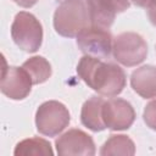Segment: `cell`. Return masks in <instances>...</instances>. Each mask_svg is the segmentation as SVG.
I'll return each mask as SVG.
<instances>
[{
  "label": "cell",
  "mask_w": 156,
  "mask_h": 156,
  "mask_svg": "<svg viewBox=\"0 0 156 156\" xmlns=\"http://www.w3.org/2000/svg\"><path fill=\"white\" fill-rule=\"evenodd\" d=\"M147 16H149L150 22L154 26H156V4L154 6H151L150 9H147Z\"/></svg>",
  "instance_id": "cell-19"
},
{
  "label": "cell",
  "mask_w": 156,
  "mask_h": 156,
  "mask_svg": "<svg viewBox=\"0 0 156 156\" xmlns=\"http://www.w3.org/2000/svg\"><path fill=\"white\" fill-rule=\"evenodd\" d=\"M88 26H90L89 12L83 0H63L55 10L54 27L62 37H77Z\"/></svg>",
  "instance_id": "cell-2"
},
{
  "label": "cell",
  "mask_w": 156,
  "mask_h": 156,
  "mask_svg": "<svg viewBox=\"0 0 156 156\" xmlns=\"http://www.w3.org/2000/svg\"><path fill=\"white\" fill-rule=\"evenodd\" d=\"M102 119L106 128L111 130H124L134 123L135 111L127 100L118 98L108 99L102 105Z\"/></svg>",
  "instance_id": "cell-8"
},
{
  "label": "cell",
  "mask_w": 156,
  "mask_h": 156,
  "mask_svg": "<svg viewBox=\"0 0 156 156\" xmlns=\"http://www.w3.org/2000/svg\"><path fill=\"white\" fill-rule=\"evenodd\" d=\"M12 1L16 2L17 5L22 6V7H26V9L32 7L33 5H35L38 2V0H12Z\"/></svg>",
  "instance_id": "cell-18"
},
{
  "label": "cell",
  "mask_w": 156,
  "mask_h": 156,
  "mask_svg": "<svg viewBox=\"0 0 156 156\" xmlns=\"http://www.w3.org/2000/svg\"><path fill=\"white\" fill-rule=\"evenodd\" d=\"M112 52L117 62L127 67H133L146 58L147 45L140 34L123 32L113 39Z\"/></svg>",
  "instance_id": "cell-5"
},
{
  "label": "cell",
  "mask_w": 156,
  "mask_h": 156,
  "mask_svg": "<svg viewBox=\"0 0 156 156\" xmlns=\"http://www.w3.org/2000/svg\"><path fill=\"white\" fill-rule=\"evenodd\" d=\"M134 154H135V145L133 140L123 134L111 135L100 149L101 156H110V155L132 156Z\"/></svg>",
  "instance_id": "cell-13"
},
{
  "label": "cell",
  "mask_w": 156,
  "mask_h": 156,
  "mask_svg": "<svg viewBox=\"0 0 156 156\" xmlns=\"http://www.w3.org/2000/svg\"><path fill=\"white\" fill-rule=\"evenodd\" d=\"M71 121L67 107L56 100L43 102L35 113V126L40 134L46 136H56Z\"/></svg>",
  "instance_id": "cell-4"
},
{
  "label": "cell",
  "mask_w": 156,
  "mask_h": 156,
  "mask_svg": "<svg viewBox=\"0 0 156 156\" xmlns=\"http://www.w3.org/2000/svg\"><path fill=\"white\" fill-rule=\"evenodd\" d=\"M143 118H144V122L146 123V126L150 129L156 130V99L150 101L145 106Z\"/></svg>",
  "instance_id": "cell-16"
},
{
  "label": "cell",
  "mask_w": 156,
  "mask_h": 156,
  "mask_svg": "<svg viewBox=\"0 0 156 156\" xmlns=\"http://www.w3.org/2000/svg\"><path fill=\"white\" fill-rule=\"evenodd\" d=\"M90 24L108 29L117 13L126 11L130 2L129 0H87Z\"/></svg>",
  "instance_id": "cell-10"
},
{
  "label": "cell",
  "mask_w": 156,
  "mask_h": 156,
  "mask_svg": "<svg viewBox=\"0 0 156 156\" xmlns=\"http://www.w3.org/2000/svg\"><path fill=\"white\" fill-rule=\"evenodd\" d=\"M32 85V78L23 67L4 66L0 83V89L4 95L12 100H22L29 95Z\"/></svg>",
  "instance_id": "cell-9"
},
{
  "label": "cell",
  "mask_w": 156,
  "mask_h": 156,
  "mask_svg": "<svg viewBox=\"0 0 156 156\" xmlns=\"http://www.w3.org/2000/svg\"><path fill=\"white\" fill-rule=\"evenodd\" d=\"M134 5L139 6V7H144V9H150L151 6H154L156 4V0H130Z\"/></svg>",
  "instance_id": "cell-17"
},
{
  "label": "cell",
  "mask_w": 156,
  "mask_h": 156,
  "mask_svg": "<svg viewBox=\"0 0 156 156\" xmlns=\"http://www.w3.org/2000/svg\"><path fill=\"white\" fill-rule=\"evenodd\" d=\"M105 100L100 96H91L88 99L80 111V122L84 127L93 132H101L106 128L102 119V105Z\"/></svg>",
  "instance_id": "cell-12"
},
{
  "label": "cell",
  "mask_w": 156,
  "mask_h": 156,
  "mask_svg": "<svg viewBox=\"0 0 156 156\" xmlns=\"http://www.w3.org/2000/svg\"><path fill=\"white\" fill-rule=\"evenodd\" d=\"M22 67L30 76L33 84H41L51 76V66L43 56H33L23 62Z\"/></svg>",
  "instance_id": "cell-15"
},
{
  "label": "cell",
  "mask_w": 156,
  "mask_h": 156,
  "mask_svg": "<svg viewBox=\"0 0 156 156\" xmlns=\"http://www.w3.org/2000/svg\"><path fill=\"white\" fill-rule=\"evenodd\" d=\"M11 37L15 44L23 51L35 52L43 41V27L34 15L21 11L12 22Z\"/></svg>",
  "instance_id": "cell-3"
},
{
  "label": "cell",
  "mask_w": 156,
  "mask_h": 156,
  "mask_svg": "<svg viewBox=\"0 0 156 156\" xmlns=\"http://www.w3.org/2000/svg\"><path fill=\"white\" fill-rule=\"evenodd\" d=\"M76 38L77 45L85 55L98 58H108L111 55L113 38L108 29L90 24Z\"/></svg>",
  "instance_id": "cell-6"
},
{
  "label": "cell",
  "mask_w": 156,
  "mask_h": 156,
  "mask_svg": "<svg viewBox=\"0 0 156 156\" xmlns=\"http://www.w3.org/2000/svg\"><path fill=\"white\" fill-rule=\"evenodd\" d=\"M15 156H52L54 151L51 144L43 138H29L20 141L13 151Z\"/></svg>",
  "instance_id": "cell-14"
},
{
  "label": "cell",
  "mask_w": 156,
  "mask_h": 156,
  "mask_svg": "<svg viewBox=\"0 0 156 156\" xmlns=\"http://www.w3.org/2000/svg\"><path fill=\"white\" fill-rule=\"evenodd\" d=\"M130 85L133 90L144 99L156 98V67L145 65L133 71Z\"/></svg>",
  "instance_id": "cell-11"
},
{
  "label": "cell",
  "mask_w": 156,
  "mask_h": 156,
  "mask_svg": "<svg viewBox=\"0 0 156 156\" xmlns=\"http://www.w3.org/2000/svg\"><path fill=\"white\" fill-rule=\"evenodd\" d=\"M77 73L89 88L104 96L121 94L127 83L126 73L118 65L89 55L80 58Z\"/></svg>",
  "instance_id": "cell-1"
},
{
  "label": "cell",
  "mask_w": 156,
  "mask_h": 156,
  "mask_svg": "<svg viewBox=\"0 0 156 156\" xmlns=\"http://www.w3.org/2000/svg\"><path fill=\"white\" fill-rule=\"evenodd\" d=\"M55 146L60 156H93L95 154L93 138L77 128L60 135L55 141Z\"/></svg>",
  "instance_id": "cell-7"
}]
</instances>
